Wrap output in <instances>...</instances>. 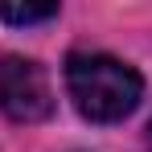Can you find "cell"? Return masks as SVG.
<instances>
[{"instance_id": "6da1fadb", "label": "cell", "mask_w": 152, "mask_h": 152, "mask_svg": "<svg viewBox=\"0 0 152 152\" xmlns=\"http://www.w3.org/2000/svg\"><path fill=\"white\" fill-rule=\"evenodd\" d=\"M66 95L91 124H124L144 99V78L124 58L78 50L66 58Z\"/></svg>"}, {"instance_id": "7a4b0ae2", "label": "cell", "mask_w": 152, "mask_h": 152, "mask_svg": "<svg viewBox=\"0 0 152 152\" xmlns=\"http://www.w3.org/2000/svg\"><path fill=\"white\" fill-rule=\"evenodd\" d=\"M0 111L12 124H41L53 115V86L41 62L17 53L0 58Z\"/></svg>"}, {"instance_id": "3957f363", "label": "cell", "mask_w": 152, "mask_h": 152, "mask_svg": "<svg viewBox=\"0 0 152 152\" xmlns=\"http://www.w3.org/2000/svg\"><path fill=\"white\" fill-rule=\"evenodd\" d=\"M58 17V4H8V8H0V21H8V25H41V21H53Z\"/></svg>"}, {"instance_id": "277c9868", "label": "cell", "mask_w": 152, "mask_h": 152, "mask_svg": "<svg viewBox=\"0 0 152 152\" xmlns=\"http://www.w3.org/2000/svg\"><path fill=\"white\" fill-rule=\"evenodd\" d=\"M144 148L152 152V124H148V136H144Z\"/></svg>"}]
</instances>
